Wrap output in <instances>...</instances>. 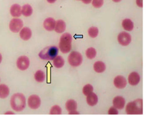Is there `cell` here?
Returning <instances> with one entry per match:
<instances>
[{
	"label": "cell",
	"instance_id": "cb8c5ba5",
	"mask_svg": "<svg viewBox=\"0 0 149 123\" xmlns=\"http://www.w3.org/2000/svg\"><path fill=\"white\" fill-rule=\"evenodd\" d=\"M34 78L38 83H43L46 79V75L45 73L41 70H38L36 72L34 75Z\"/></svg>",
	"mask_w": 149,
	"mask_h": 123
},
{
	"label": "cell",
	"instance_id": "277c9868",
	"mask_svg": "<svg viewBox=\"0 0 149 123\" xmlns=\"http://www.w3.org/2000/svg\"><path fill=\"white\" fill-rule=\"evenodd\" d=\"M59 53V49L56 46H48L43 48L39 54L40 58L45 60H53Z\"/></svg>",
	"mask_w": 149,
	"mask_h": 123
},
{
	"label": "cell",
	"instance_id": "f546056e",
	"mask_svg": "<svg viewBox=\"0 0 149 123\" xmlns=\"http://www.w3.org/2000/svg\"><path fill=\"white\" fill-rule=\"evenodd\" d=\"M108 114H109V115H118V110L116 107H111L109 110Z\"/></svg>",
	"mask_w": 149,
	"mask_h": 123
},
{
	"label": "cell",
	"instance_id": "7a4b0ae2",
	"mask_svg": "<svg viewBox=\"0 0 149 123\" xmlns=\"http://www.w3.org/2000/svg\"><path fill=\"white\" fill-rule=\"evenodd\" d=\"M143 100L138 99L127 104L126 106V113L127 115H142Z\"/></svg>",
	"mask_w": 149,
	"mask_h": 123
},
{
	"label": "cell",
	"instance_id": "74e56055",
	"mask_svg": "<svg viewBox=\"0 0 149 123\" xmlns=\"http://www.w3.org/2000/svg\"><path fill=\"white\" fill-rule=\"evenodd\" d=\"M77 1H79V0H77Z\"/></svg>",
	"mask_w": 149,
	"mask_h": 123
},
{
	"label": "cell",
	"instance_id": "30bf717a",
	"mask_svg": "<svg viewBox=\"0 0 149 123\" xmlns=\"http://www.w3.org/2000/svg\"><path fill=\"white\" fill-rule=\"evenodd\" d=\"M113 83L116 88L119 89H122L125 88L127 85V81L123 76H118L114 78Z\"/></svg>",
	"mask_w": 149,
	"mask_h": 123
},
{
	"label": "cell",
	"instance_id": "f1b7e54d",
	"mask_svg": "<svg viewBox=\"0 0 149 123\" xmlns=\"http://www.w3.org/2000/svg\"><path fill=\"white\" fill-rule=\"evenodd\" d=\"M92 4L94 8H101L104 4V0H92Z\"/></svg>",
	"mask_w": 149,
	"mask_h": 123
},
{
	"label": "cell",
	"instance_id": "4dcf8cb0",
	"mask_svg": "<svg viewBox=\"0 0 149 123\" xmlns=\"http://www.w3.org/2000/svg\"><path fill=\"white\" fill-rule=\"evenodd\" d=\"M136 4L139 7L143 8V0H136Z\"/></svg>",
	"mask_w": 149,
	"mask_h": 123
},
{
	"label": "cell",
	"instance_id": "8d00e7d4",
	"mask_svg": "<svg viewBox=\"0 0 149 123\" xmlns=\"http://www.w3.org/2000/svg\"><path fill=\"white\" fill-rule=\"evenodd\" d=\"M114 2H120L122 0H112Z\"/></svg>",
	"mask_w": 149,
	"mask_h": 123
},
{
	"label": "cell",
	"instance_id": "836d02e7",
	"mask_svg": "<svg viewBox=\"0 0 149 123\" xmlns=\"http://www.w3.org/2000/svg\"><path fill=\"white\" fill-rule=\"evenodd\" d=\"M47 2L49 3H51V4H52V3H55V2L56 1V0H46Z\"/></svg>",
	"mask_w": 149,
	"mask_h": 123
},
{
	"label": "cell",
	"instance_id": "1f68e13d",
	"mask_svg": "<svg viewBox=\"0 0 149 123\" xmlns=\"http://www.w3.org/2000/svg\"><path fill=\"white\" fill-rule=\"evenodd\" d=\"M82 2L85 4H90L92 0H81Z\"/></svg>",
	"mask_w": 149,
	"mask_h": 123
},
{
	"label": "cell",
	"instance_id": "9a60e30c",
	"mask_svg": "<svg viewBox=\"0 0 149 123\" xmlns=\"http://www.w3.org/2000/svg\"><path fill=\"white\" fill-rule=\"evenodd\" d=\"M32 32L31 29L28 27H24L20 31V36L24 41H28L31 38Z\"/></svg>",
	"mask_w": 149,
	"mask_h": 123
},
{
	"label": "cell",
	"instance_id": "2e32d148",
	"mask_svg": "<svg viewBox=\"0 0 149 123\" xmlns=\"http://www.w3.org/2000/svg\"><path fill=\"white\" fill-rule=\"evenodd\" d=\"M66 28V24L63 20H59L56 21L54 30L57 33H59V34L63 33L65 31Z\"/></svg>",
	"mask_w": 149,
	"mask_h": 123
},
{
	"label": "cell",
	"instance_id": "ac0fdd59",
	"mask_svg": "<svg viewBox=\"0 0 149 123\" xmlns=\"http://www.w3.org/2000/svg\"><path fill=\"white\" fill-rule=\"evenodd\" d=\"M93 68L95 71L98 73H102L105 71L106 65L104 63L101 61L95 62L93 65Z\"/></svg>",
	"mask_w": 149,
	"mask_h": 123
},
{
	"label": "cell",
	"instance_id": "d6a6232c",
	"mask_svg": "<svg viewBox=\"0 0 149 123\" xmlns=\"http://www.w3.org/2000/svg\"><path fill=\"white\" fill-rule=\"evenodd\" d=\"M68 114L69 115H78V114H79V113L77 111V110H75L73 111L69 112Z\"/></svg>",
	"mask_w": 149,
	"mask_h": 123
},
{
	"label": "cell",
	"instance_id": "8992f818",
	"mask_svg": "<svg viewBox=\"0 0 149 123\" xmlns=\"http://www.w3.org/2000/svg\"><path fill=\"white\" fill-rule=\"evenodd\" d=\"M24 23L22 20L19 18L13 19L9 24V27L10 31L14 33L20 32L21 29L23 28Z\"/></svg>",
	"mask_w": 149,
	"mask_h": 123
},
{
	"label": "cell",
	"instance_id": "83f0119b",
	"mask_svg": "<svg viewBox=\"0 0 149 123\" xmlns=\"http://www.w3.org/2000/svg\"><path fill=\"white\" fill-rule=\"evenodd\" d=\"M62 113L61 108L59 105H54L52 107L49 114L50 115H61Z\"/></svg>",
	"mask_w": 149,
	"mask_h": 123
},
{
	"label": "cell",
	"instance_id": "44dd1931",
	"mask_svg": "<svg viewBox=\"0 0 149 123\" xmlns=\"http://www.w3.org/2000/svg\"><path fill=\"white\" fill-rule=\"evenodd\" d=\"M65 107L67 111L69 112L77 110L78 105L77 102L73 99H70L67 100L65 104Z\"/></svg>",
	"mask_w": 149,
	"mask_h": 123
},
{
	"label": "cell",
	"instance_id": "ba28073f",
	"mask_svg": "<svg viewBox=\"0 0 149 123\" xmlns=\"http://www.w3.org/2000/svg\"><path fill=\"white\" fill-rule=\"evenodd\" d=\"M28 105L33 110H36L41 105V99L38 95H31L28 99Z\"/></svg>",
	"mask_w": 149,
	"mask_h": 123
},
{
	"label": "cell",
	"instance_id": "5bb4252c",
	"mask_svg": "<svg viewBox=\"0 0 149 123\" xmlns=\"http://www.w3.org/2000/svg\"><path fill=\"white\" fill-rule=\"evenodd\" d=\"M10 13L13 17H19L22 15V8L19 4H13L10 8Z\"/></svg>",
	"mask_w": 149,
	"mask_h": 123
},
{
	"label": "cell",
	"instance_id": "8fae6325",
	"mask_svg": "<svg viewBox=\"0 0 149 123\" xmlns=\"http://www.w3.org/2000/svg\"><path fill=\"white\" fill-rule=\"evenodd\" d=\"M56 24V21L52 17L47 18L43 22L44 28L48 32H51L54 30Z\"/></svg>",
	"mask_w": 149,
	"mask_h": 123
},
{
	"label": "cell",
	"instance_id": "4316f807",
	"mask_svg": "<svg viewBox=\"0 0 149 123\" xmlns=\"http://www.w3.org/2000/svg\"><path fill=\"white\" fill-rule=\"evenodd\" d=\"M93 91V88L90 84L86 85L82 88V93L85 95H88Z\"/></svg>",
	"mask_w": 149,
	"mask_h": 123
},
{
	"label": "cell",
	"instance_id": "e575fe53",
	"mask_svg": "<svg viewBox=\"0 0 149 123\" xmlns=\"http://www.w3.org/2000/svg\"><path fill=\"white\" fill-rule=\"evenodd\" d=\"M5 114H6V115H7V114H12V115H13V114H14V113H13V112L9 111L6 112Z\"/></svg>",
	"mask_w": 149,
	"mask_h": 123
},
{
	"label": "cell",
	"instance_id": "9c48e42d",
	"mask_svg": "<svg viewBox=\"0 0 149 123\" xmlns=\"http://www.w3.org/2000/svg\"><path fill=\"white\" fill-rule=\"evenodd\" d=\"M118 42L123 46H128L131 42V36L129 33L126 32H122L118 35Z\"/></svg>",
	"mask_w": 149,
	"mask_h": 123
},
{
	"label": "cell",
	"instance_id": "d6986e66",
	"mask_svg": "<svg viewBox=\"0 0 149 123\" xmlns=\"http://www.w3.org/2000/svg\"><path fill=\"white\" fill-rule=\"evenodd\" d=\"M122 26L126 31H132L134 28L133 22L129 19H125L122 21Z\"/></svg>",
	"mask_w": 149,
	"mask_h": 123
},
{
	"label": "cell",
	"instance_id": "7402d4cb",
	"mask_svg": "<svg viewBox=\"0 0 149 123\" xmlns=\"http://www.w3.org/2000/svg\"><path fill=\"white\" fill-rule=\"evenodd\" d=\"M33 8L29 4H24L22 7V14L25 17H29L33 14Z\"/></svg>",
	"mask_w": 149,
	"mask_h": 123
},
{
	"label": "cell",
	"instance_id": "603a6c76",
	"mask_svg": "<svg viewBox=\"0 0 149 123\" xmlns=\"http://www.w3.org/2000/svg\"><path fill=\"white\" fill-rule=\"evenodd\" d=\"M53 60V65L57 68L63 67V65H65V60L63 59V58L61 56H56Z\"/></svg>",
	"mask_w": 149,
	"mask_h": 123
},
{
	"label": "cell",
	"instance_id": "484cf974",
	"mask_svg": "<svg viewBox=\"0 0 149 123\" xmlns=\"http://www.w3.org/2000/svg\"><path fill=\"white\" fill-rule=\"evenodd\" d=\"M88 35L92 38H95L99 34V29L96 27H91L88 30Z\"/></svg>",
	"mask_w": 149,
	"mask_h": 123
},
{
	"label": "cell",
	"instance_id": "3957f363",
	"mask_svg": "<svg viewBox=\"0 0 149 123\" xmlns=\"http://www.w3.org/2000/svg\"><path fill=\"white\" fill-rule=\"evenodd\" d=\"M72 36L71 34L66 33L60 38L59 47L60 51L63 54H67L70 52L72 49Z\"/></svg>",
	"mask_w": 149,
	"mask_h": 123
},
{
	"label": "cell",
	"instance_id": "6da1fadb",
	"mask_svg": "<svg viewBox=\"0 0 149 123\" xmlns=\"http://www.w3.org/2000/svg\"><path fill=\"white\" fill-rule=\"evenodd\" d=\"M10 105L15 111H23L26 106V99L24 95L20 93L12 95L10 99Z\"/></svg>",
	"mask_w": 149,
	"mask_h": 123
},
{
	"label": "cell",
	"instance_id": "d4e9b609",
	"mask_svg": "<svg viewBox=\"0 0 149 123\" xmlns=\"http://www.w3.org/2000/svg\"><path fill=\"white\" fill-rule=\"evenodd\" d=\"M86 56L89 59H93L96 56L97 51L94 48H88L86 51Z\"/></svg>",
	"mask_w": 149,
	"mask_h": 123
},
{
	"label": "cell",
	"instance_id": "7c38bea8",
	"mask_svg": "<svg viewBox=\"0 0 149 123\" xmlns=\"http://www.w3.org/2000/svg\"><path fill=\"white\" fill-rule=\"evenodd\" d=\"M114 107L119 110L124 108L125 105V100L122 96H117L113 100Z\"/></svg>",
	"mask_w": 149,
	"mask_h": 123
},
{
	"label": "cell",
	"instance_id": "d590c367",
	"mask_svg": "<svg viewBox=\"0 0 149 123\" xmlns=\"http://www.w3.org/2000/svg\"><path fill=\"white\" fill-rule=\"evenodd\" d=\"M2 56L1 54L0 53V64H1V62H2Z\"/></svg>",
	"mask_w": 149,
	"mask_h": 123
},
{
	"label": "cell",
	"instance_id": "ffe728a7",
	"mask_svg": "<svg viewBox=\"0 0 149 123\" xmlns=\"http://www.w3.org/2000/svg\"><path fill=\"white\" fill-rule=\"evenodd\" d=\"M10 93L9 88L6 85L1 84L0 85V98L5 99L8 97Z\"/></svg>",
	"mask_w": 149,
	"mask_h": 123
},
{
	"label": "cell",
	"instance_id": "e0dca14e",
	"mask_svg": "<svg viewBox=\"0 0 149 123\" xmlns=\"http://www.w3.org/2000/svg\"><path fill=\"white\" fill-rule=\"evenodd\" d=\"M87 103L91 106H93L97 105L98 101V98L97 95L93 92L86 96Z\"/></svg>",
	"mask_w": 149,
	"mask_h": 123
},
{
	"label": "cell",
	"instance_id": "52a82bcc",
	"mask_svg": "<svg viewBox=\"0 0 149 123\" xmlns=\"http://www.w3.org/2000/svg\"><path fill=\"white\" fill-rule=\"evenodd\" d=\"M30 65V60L26 56H21L16 61V66L21 71L27 69Z\"/></svg>",
	"mask_w": 149,
	"mask_h": 123
},
{
	"label": "cell",
	"instance_id": "4fadbf2b",
	"mask_svg": "<svg viewBox=\"0 0 149 123\" xmlns=\"http://www.w3.org/2000/svg\"><path fill=\"white\" fill-rule=\"evenodd\" d=\"M141 80V76L137 72H132L128 77L129 83L132 86L137 85Z\"/></svg>",
	"mask_w": 149,
	"mask_h": 123
},
{
	"label": "cell",
	"instance_id": "5b68a950",
	"mask_svg": "<svg viewBox=\"0 0 149 123\" xmlns=\"http://www.w3.org/2000/svg\"><path fill=\"white\" fill-rule=\"evenodd\" d=\"M82 58L81 54L78 52L73 51L71 52L68 57V61L72 67H78L82 64Z\"/></svg>",
	"mask_w": 149,
	"mask_h": 123
}]
</instances>
